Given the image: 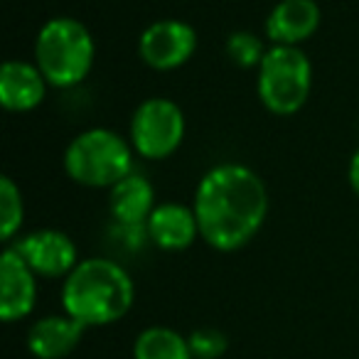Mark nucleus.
<instances>
[{"instance_id":"6ab92c4d","label":"nucleus","mask_w":359,"mask_h":359,"mask_svg":"<svg viewBox=\"0 0 359 359\" xmlns=\"http://www.w3.org/2000/svg\"><path fill=\"white\" fill-rule=\"evenodd\" d=\"M109 234L121 251H138L145 246V241H150L145 224L133 226V224H116L114 222V226L109 229Z\"/></svg>"},{"instance_id":"a211bd4d","label":"nucleus","mask_w":359,"mask_h":359,"mask_svg":"<svg viewBox=\"0 0 359 359\" xmlns=\"http://www.w3.org/2000/svg\"><path fill=\"white\" fill-rule=\"evenodd\" d=\"M192 359H222L229 349V337L217 327H200L187 334Z\"/></svg>"},{"instance_id":"f3484780","label":"nucleus","mask_w":359,"mask_h":359,"mask_svg":"<svg viewBox=\"0 0 359 359\" xmlns=\"http://www.w3.org/2000/svg\"><path fill=\"white\" fill-rule=\"evenodd\" d=\"M226 57L234 62L239 69H259V65L266 57V47L254 32L249 30H236L226 37Z\"/></svg>"},{"instance_id":"423d86ee","label":"nucleus","mask_w":359,"mask_h":359,"mask_svg":"<svg viewBox=\"0 0 359 359\" xmlns=\"http://www.w3.org/2000/svg\"><path fill=\"white\" fill-rule=\"evenodd\" d=\"M185 114L168 96H150L140 101L130 118V145L145 160H165L177 153L185 140Z\"/></svg>"},{"instance_id":"1a4fd4ad","label":"nucleus","mask_w":359,"mask_h":359,"mask_svg":"<svg viewBox=\"0 0 359 359\" xmlns=\"http://www.w3.org/2000/svg\"><path fill=\"white\" fill-rule=\"evenodd\" d=\"M37 305V273L13 246L0 256V318L25 320Z\"/></svg>"},{"instance_id":"ddd939ff","label":"nucleus","mask_w":359,"mask_h":359,"mask_svg":"<svg viewBox=\"0 0 359 359\" xmlns=\"http://www.w3.org/2000/svg\"><path fill=\"white\" fill-rule=\"evenodd\" d=\"M145 229H148L150 244L163 251H185L200 236L195 210L180 202H163L155 207Z\"/></svg>"},{"instance_id":"0eeeda50","label":"nucleus","mask_w":359,"mask_h":359,"mask_svg":"<svg viewBox=\"0 0 359 359\" xmlns=\"http://www.w3.org/2000/svg\"><path fill=\"white\" fill-rule=\"evenodd\" d=\"M197 50V30L185 20H155L140 32L138 55L150 69L172 72L187 65Z\"/></svg>"},{"instance_id":"aec40b11","label":"nucleus","mask_w":359,"mask_h":359,"mask_svg":"<svg viewBox=\"0 0 359 359\" xmlns=\"http://www.w3.org/2000/svg\"><path fill=\"white\" fill-rule=\"evenodd\" d=\"M347 180H349V187H352V192L359 197V148L354 150L352 160H349V168H347Z\"/></svg>"},{"instance_id":"f257e3e1","label":"nucleus","mask_w":359,"mask_h":359,"mask_svg":"<svg viewBox=\"0 0 359 359\" xmlns=\"http://www.w3.org/2000/svg\"><path fill=\"white\" fill-rule=\"evenodd\" d=\"M192 210L200 239L215 251H239L261 231L269 215L264 180L241 163H219L202 175Z\"/></svg>"},{"instance_id":"dca6fc26","label":"nucleus","mask_w":359,"mask_h":359,"mask_svg":"<svg viewBox=\"0 0 359 359\" xmlns=\"http://www.w3.org/2000/svg\"><path fill=\"white\" fill-rule=\"evenodd\" d=\"M22 219H25V202H22L20 187L15 185L11 175H3L0 180V239H15Z\"/></svg>"},{"instance_id":"39448f33","label":"nucleus","mask_w":359,"mask_h":359,"mask_svg":"<svg viewBox=\"0 0 359 359\" xmlns=\"http://www.w3.org/2000/svg\"><path fill=\"white\" fill-rule=\"evenodd\" d=\"M256 74V94L273 116H295L313 91V65L300 47H269Z\"/></svg>"},{"instance_id":"9b49d317","label":"nucleus","mask_w":359,"mask_h":359,"mask_svg":"<svg viewBox=\"0 0 359 359\" xmlns=\"http://www.w3.org/2000/svg\"><path fill=\"white\" fill-rule=\"evenodd\" d=\"M47 86L35 62L8 60L0 69V104L13 114H27L45 101Z\"/></svg>"},{"instance_id":"6e6552de","label":"nucleus","mask_w":359,"mask_h":359,"mask_svg":"<svg viewBox=\"0 0 359 359\" xmlns=\"http://www.w3.org/2000/svg\"><path fill=\"white\" fill-rule=\"evenodd\" d=\"M37 273V278H67L79 264L74 239L60 229H35L13 246Z\"/></svg>"},{"instance_id":"f03ea898","label":"nucleus","mask_w":359,"mask_h":359,"mask_svg":"<svg viewBox=\"0 0 359 359\" xmlns=\"http://www.w3.org/2000/svg\"><path fill=\"white\" fill-rule=\"evenodd\" d=\"M133 278L109 256L81 259L62 283V310L86 330L118 323L133 308Z\"/></svg>"},{"instance_id":"20e7f679","label":"nucleus","mask_w":359,"mask_h":359,"mask_svg":"<svg viewBox=\"0 0 359 359\" xmlns=\"http://www.w3.org/2000/svg\"><path fill=\"white\" fill-rule=\"evenodd\" d=\"M133 145L111 128L81 130L65 150V172L76 185L114 187L133 172Z\"/></svg>"},{"instance_id":"9d476101","label":"nucleus","mask_w":359,"mask_h":359,"mask_svg":"<svg viewBox=\"0 0 359 359\" xmlns=\"http://www.w3.org/2000/svg\"><path fill=\"white\" fill-rule=\"evenodd\" d=\"M320 6L315 0H280L266 18V37L273 45L300 47L320 27Z\"/></svg>"},{"instance_id":"4468645a","label":"nucleus","mask_w":359,"mask_h":359,"mask_svg":"<svg viewBox=\"0 0 359 359\" xmlns=\"http://www.w3.org/2000/svg\"><path fill=\"white\" fill-rule=\"evenodd\" d=\"M155 207L158 202H155L153 182L135 170L109 190V212L116 224H148Z\"/></svg>"},{"instance_id":"2eb2a0df","label":"nucleus","mask_w":359,"mask_h":359,"mask_svg":"<svg viewBox=\"0 0 359 359\" xmlns=\"http://www.w3.org/2000/svg\"><path fill=\"white\" fill-rule=\"evenodd\" d=\"M133 359H192V352L185 334L165 325H150L135 337Z\"/></svg>"},{"instance_id":"7ed1b4c3","label":"nucleus","mask_w":359,"mask_h":359,"mask_svg":"<svg viewBox=\"0 0 359 359\" xmlns=\"http://www.w3.org/2000/svg\"><path fill=\"white\" fill-rule=\"evenodd\" d=\"M96 42L76 18H50L35 37V65L55 89L79 86L94 69Z\"/></svg>"},{"instance_id":"f8f14e48","label":"nucleus","mask_w":359,"mask_h":359,"mask_svg":"<svg viewBox=\"0 0 359 359\" xmlns=\"http://www.w3.org/2000/svg\"><path fill=\"white\" fill-rule=\"evenodd\" d=\"M86 327L65 310L35 320L27 330V349L35 359H65L79 347Z\"/></svg>"}]
</instances>
